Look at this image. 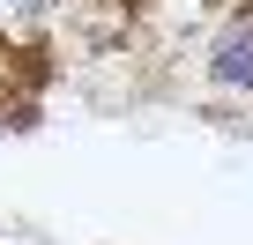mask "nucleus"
<instances>
[{"instance_id": "obj_1", "label": "nucleus", "mask_w": 253, "mask_h": 245, "mask_svg": "<svg viewBox=\"0 0 253 245\" xmlns=\"http://www.w3.org/2000/svg\"><path fill=\"white\" fill-rule=\"evenodd\" d=\"M201 82L216 97H253V8H223L201 30Z\"/></svg>"}, {"instance_id": "obj_2", "label": "nucleus", "mask_w": 253, "mask_h": 245, "mask_svg": "<svg viewBox=\"0 0 253 245\" xmlns=\"http://www.w3.org/2000/svg\"><path fill=\"white\" fill-rule=\"evenodd\" d=\"M246 8H253V0H246Z\"/></svg>"}]
</instances>
